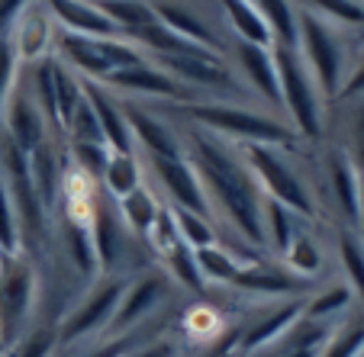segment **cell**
<instances>
[{
	"label": "cell",
	"instance_id": "cell-1",
	"mask_svg": "<svg viewBox=\"0 0 364 357\" xmlns=\"http://www.w3.org/2000/svg\"><path fill=\"white\" fill-rule=\"evenodd\" d=\"M181 138H184L187 161L193 165L200 187H203L210 216H216L245 248L262 251L264 193L258 190L255 177L248 174L245 161L239 155V145H229L223 138L210 136V132L193 129V126H184Z\"/></svg>",
	"mask_w": 364,
	"mask_h": 357
},
{
	"label": "cell",
	"instance_id": "cell-2",
	"mask_svg": "<svg viewBox=\"0 0 364 357\" xmlns=\"http://www.w3.org/2000/svg\"><path fill=\"white\" fill-rule=\"evenodd\" d=\"M161 110L171 119H184V126H193L200 132L223 138L229 145H281L296 148L300 138L287 126V119L274 116L268 110H252L242 104L226 100H187V104H161Z\"/></svg>",
	"mask_w": 364,
	"mask_h": 357
},
{
	"label": "cell",
	"instance_id": "cell-3",
	"mask_svg": "<svg viewBox=\"0 0 364 357\" xmlns=\"http://www.w3.org/2000/svg\"><path fill=\"white\" fill-rule=\"evenodd\" d=\"M281 84V116L303 142H319L326 136V97L316 87L313 75L300 62L296 48L271 45Z\"/></svg>",
	"mask_w": 364,
	"mask_h": 357
},
{
	"label": "cell",
	"instance_id": "cell-4",
	"mask_svg": "<svg viewBox=\"0 0 364 357\" xmlns=\"http://www.w3.org/2000/svg\"><path fill=\"white\" fill-rule=\"evenodd\" d=\"M284 151H290V148H281V145H258V142L239 145L242 161H245L248 174L255 177L258 190L264 193V199H274L281 207L294 209V213L306 222L316 219L319 207H316V199H313V190H309V184L303 180L300 167H296Z\"/></svg>",
	"mask_w": 364,
	"mask_h": 357
},
{
	"label": "cell",
	"instance_id": "cell-5",
	"mask_svg": "<svg viewBox=\"0 0 364 357\" xmlns=\"http://www.w3.org/2000/svg\"><path fill=\"white\" fill-rule=\"evenodd\" d=\"M0 174L7 180L10 199H14V216H16V232H20V251L29 258H39L46 251L48 238V222L52 216L46 213L39 193L33 187V174H29V155L20 151L7 136H0Z\"/></svg>",
	"mask_w": 364,
	"mask_h": 357
},
{
	"label": "cell",
	"instance_id": "cell-6",
	"mask_svg": "<svg viewBox=\"0 0 364 357\" xmlns=\"http://www.w3.org/2000/svg\"><path fill=\"white\" fill-rule=\"evenodd\" d=\"M296 55L313 75L326 100H338L348 77V52H345L342 29L323 23L319 16L300 10L296 16Z\"/></svg>",
	"mask_w": 364,
	"mask_h": 357
},
{
	"label": "cell",
	"instance_id": "cell-7",
	"mask_svg": "<svg viewBox=\"0 0 364 357\" xmlns=\"http://www.w3.org/2000/svg\"><path fill=\"white\" fill-rule=\"evenodd\" d=\"M39 270L29 254L14 251L0 261V354H7L33 325Z\"/></svg>",
	"mask_w": 364,
	"mask_h": 357
},
{
	"label": "cell",
	"instance_id": "cell-8",
	"mask_svg": "<svg viewBox=\"0 0 364 357\" xmlns=\"http://www.w3.org/2000/svg\"><path fill=\"white\" fill-rule=\"evenodd\" d=\"M55 58L68 71H75L81 81H103L110 71L142 62L145 55L132 42H126L123 35H117V39H90V35H75L58 29Z\"/></svg>",
	"mask_w": 364,
	"mask_h": 357
},
{
	"label": "cell",
	"instance_id": "cell-9",
	"mask_svg": "<svg viewBox=\"0 0 364 357\" xmlns=\"http://www.w3.org/2000/svg\"><path fill=\"white\" fill-rule=\"evenodd\" d=\"M126 277H100L94 287L87 290V296H81L75 309L58 322V348H77V344H87L94 338H107L117 316L119 296H123Z\"/></svg>",
	"mask_w": 364,
	"mask_h": 357
},
{
	"label": "cell",
	"instance_id": "cell-10",
	"mask_svg": "<svg viewBox=\"0 0 364 357\" xmlns=\"http://www.w3.org/2000/svg\"><path fill=\"white\" fill-rule=\"evenodd\" d=\"M100 84L113 90L119 100H139V104H145V100H151V104H187V100H193L168 71H161L149 58L110 71Z\"/></svg>",
	"mask_w": 364,
	"mask_h": 357
},
{
	"label": "cell",
	"instance_id": "cell-11",
	"mask_svg": "<svg viewBox=\"0 0 364 357\" xmlns=\"http://www.w3.org/2000/svg\"><path fill=\"white\" fill-rule=\"evenodd\" d=\"M123 116L129 123L132 145L142 158H184V138L161 106L155 110V106L139 104V100H123Z\"/></svg>",
	"mask_w": 364,
	"mask_h": 357
},
{
	"label": "cell",
	"instance_id": "cell-12",
	"mask_svg": "<svg viewBox=\"0 0 364 357\" xmlns=\"http://www.w3.org/2000/svg\"><path fill=\"white\" fill-rule=\"evenodd\" d=\"M229 65L239 75L245 94L255 97L258 104H264L268 113L281 116V84H277L274 52L262 45H248V42H232L229 45Z\"/></svg>",
	"mask_w": 364,
	"mask_h": 357
},
{
	"label": "cell",
	"instance_id": "cell-13",
	"mask_svg": "<svg viewBox=\"0 0 364 357\" xmlns=\"http://www.w3.org/2000/svg\"><path fill=\"white\" fill-rule=\"evenodd\" d=\"M171 290L174 283L168 280L161 270H149V274H139L132 283L123 287V296H119V306H117V316H113V325L107 331V338H126L132 329L145 322L149 316L165 306L171 300Z\"/></svg>",
	"mask_w": 364,
	"mask_h": 357
},
{
	"label": "cell",
	"instance_id": "cell-14",
	"mask_svg": "<svg viewBox=\"0 0 364 357\" xmlns=\"http://www.w3.org/2000/svg\"><path fill=\"white\" fill-rule=\"evenodd\" d=\"M235 293L255 296L262 302H281V300H306L313 293V280L290 274L284 264L277 261H255L235 270V277L226 283Z\"/></svg>",
	"mask_w": 364,
	"mask_h": 357
},
{
	"label": "cell",
	"instance_id": "cell-15",
	"mask_svg": "<svg viewBox=\"0 0 364 357\" xmlns=\"http://www.w3.org/2000/svg\"><path fill=\"white\" fill-rule=\"evenodd\" d=\"M145 171L151 174L155 187H159V197L165 199V207L171 209H187V213H200L210 216V207H206L203 187H200V177L193 171V165L184 158H145ZM213 219V216H210Z\"/></svg>",
	"mask_w": 364,
	"mask_h": 357
},
{
	"label": "cell",
	"instance_id": "cell-16",
	"mask_svg": "<svg viewBox=\"0 0 364 357\" xmlns=\"http://www.w3.org/2000/svg\"><path fill=\"white\" fill-rule=\"evenodd\" d=\"M55 35H58V26L52 20V13L46 10V4L42 0H29L26 10L14 20L7 39L14 45V55L20 62V68H33V65L55 55Z\"/></svg>",
	"mask_w": 364,
	"mask_h": 357
},
{
	"label": "cell",
	"instance_id": "cell-17",
	"mask_svg": "<svg viewBox=\"0 0 364 357\" xmlns=\"http://www.w3.org/2000/svg\"><path fill=\"white\" fill-rule=\"evenodd\" d=\"M0 136H7L10 142L16 145L20 151H36L39 145H46L48 138H58L55 132L48 129V119L42 116L39 104L29 94L26 75L20 68V81H16L14 94L7 100V110H4V119H0Z\"/></svg>",
	"mask_w": 364,
	"mask_h": 357
},
{
	"label": "cell",
	"instance_id": "cell-18",
	"mask_svg": "<svg viewBox=\"0 0 364 357\" xmlns=\"http://www.w3.org/2000/svg\"><path fill=\"white\" fill-rule=\"evenodd\" d=\"M151 10H155V16H159L174 35H181V39L193 42V45L210 48V52H216V55L229 58V45H232V39L223 35L220 26H216L210 16L200 13L197 7H191V4H184V0H151Z\"/></svg>",
	"mask_w": 364,
	"mask_h": 357
},
{
	"label": "cell",
	"instance_id": "cell-19",
	"mask_svg": "<svg viewBox=\"0 0 364 357\" xmlns=\"http://www.w3.org/2000/svg\"><path fill=\"white\" fill-rule=\"evenodd\" d=\"M90 238H94V254H97V268H100V277H123L119 274V264H123L126 251L136 238L129 235V229L123 226L117 213V203L107 207V199L97 193L94 213H90Z\"/></svg>",
	"mask_w": 364,
	"mask_h": 357
},
{
	"label": "cell",
	"instance_id": "cell-20",
	"mask_svg": "<svg viewBox=\"0 0 364 357\" xmlns=\"http://www.w3.org/2000/svg\"><path fill=\"white\" fill-rule=\"evenodd\" d=\"M300 316H303V300L268 302V309H262L245 329L235 331V357H255L258 351L271 348Z\"/></svg>",
	"mask_w": 364,
	"mask_h": 357
},
{
	"label": "cell",
	"instance_id": "cell-21",
	"mask_svg": "<svg viewBox=\"0 0 364 357\" xmlns=\"http://www.w3.org/2000/svg\"><path fill=\"white\" fill-rule=\"evenodd\" d=\"M62 33L90 35V39H117L119 29L97 7V0H42Z\"/></svg>",
	"mask_w": 364,
	"mask_h": 357
},
{
	"label": "cell",
	"instance_id": "cell-22",
	"mask_svg": "<svg viewBox=\"0 0 364 357\" xmlns=\"http://www.w3.org/2000/svg\"><path fill=\"white\" fill-rule=\"evenodd\" d=\"M84 97H87L90 110H94V116H97L103 145L110 151H136L129 123H126V116H123V100H119L113 90L103 87L100 81H84Z\"/></svg>",
	"mask_w": 364,
	"mask_h": 357
},
{
	"label": "cell",
	"instance_id": "cell-23",
	"mask_svg": "<svg viewBox=\"0 0 364 357\" xmlns=\"http://www.w3.org/2000/svg\"><path fill=\"white\" fill-rule=\"evenodd\" d=\"M326 177H329L332 199H336L338 213L348 219V226H358V216H361V171L351 165V158L342 148L329 151Z\"/></svg>",
	"mask_w": 364,
	"mask_h": 357
},
{
	"label": "cell",
	"instance_id": "cell-24",
	"mask_svg": "<svg viewBox=\"0 0 364 357\" xmlns=\"http://www.w3.org/2000/svg\"><path fill=\"white\" fill-rule=\"evenodd\" d=\"M332 329H336V325L313 322V319L300 316L274 344H271V348L258 351L255 357H319L323 344L329 341Z\"/></svg>",
	"mask_w": 364,
	"mask_h": 357
},
{
	"label": "cell",
	"instance_id": "cell-25",
	"mask_svg": "<svg viewBox=\"0 0 364 357\" xmlns=\"http://www.w3.org/2000/svg\"><path fill=\"white\" fill-rule=\"evenodd\" d=\"M220 4V13L226 20V29L232 35V42H248V45H262L271 48L274 39H271L268 23L262 20L255 0H216Z\"/></svg>",
	"mask_w": 364,
	"mask_h": 357
},
{
	"label": "cell",
	"instance_id": "cell-26",
	"mask_svg": "<svg viewBox=\"0 0 364 357\" xmlns=\"http://www.w3.org/2000/svg\"><path fill=\"white\" fill-rule=\"evenodd\" d=\"M97 184L103 187V193L119 203L123 197L136 193L145 184V161L139 151H110V158L103 165V174Z\"/></svg>",
	"mask_w": 364,
	"mask_h": 357
},
{
	"label": "cell",
	"instance_id": "cell-27",
	"mask_svg": "<svg viewBox=\"0 0 364 357\" xmlns=\"http://www.w3.org/2000/svg\"><path fill=\"white\" fill-rule=\"evenodd\" d=\"M161 209H165V199L155 193V187H151L149 180H145L136 193H129V197H123L117 203L119 219H123V226L129 229V235L136 241H145V235L151 232V226H155Z\"/></svg>",
	"mask_w": 364,
	"mask_h": 357
},
{
	"label": "cell",
	"instance_id": "cell-28",
	"mask_svg": "<svg viewBox=\"0 0 364 357\" xmlns=\"http://www.w3.org/2000/svg\"><path fill=\"white\" fill-rule=\"evenodd\" d=\"M303 222L294 209L281 207L274 199H264V209H262V226H264V248H268L271 258L281 261L284 251L290 248V241L303 232Z\"/></svg>",
	"mask_w": 364,
	"mask_h": 357
},
{
	"label": "cell",
	"instance_id": "cell-29",
	"mask_svg": "<svg viewBox=\"0 0 364 357\" xmlns=\"http://www.w3.org/2000/svg\"><path fill=\"white\" fill-rule=\"evenodd\" d=\"M62 251L71 261V268L77 270L87 280H97L100 277V268H97V254H94V238H90V222L81 219H65L62 216Z\"/></svg>",
	"mask_w": 364,
	"mask_h": 357
},
{
	"label": "cell",
	"instance_id": "cell-30",
	"mask_svg": "<svg viewBox=\"0 0 364 357\" xmlns=\"http://www.w3.org/2000/svg\"><path fill=\"white\" fill-rule=\"evenodd\" d=\"M351 290L345 283H329L323 290H313V293L303 300V316L313 319V322H326V325H338L342 316L351 309Z\"/></svg>",
	"mask_w": 364,
	"mask_h": 357
},
{
	"label": "cell",
	"instance_id": "cell-31",
	"mask_svg": "<svg viewBox=\"0 0 364 357\" xmlns=\"http://www.w3.org/2000/svg\"><path fill=\"white\" fill-rule=\"evenodd\" d=\"M159 264H161L159 270L174 283V287H184V290H191V293H203L206 290V280L197 268V258H193V248H187L184 241L174 245L171 251L159 254Z\"/></svg>",
	"mask_w": 364,
	"mask_h": 357
},
{
	"label": "cell",
	"instance_id": "cell-32",
	"mask_svg": "<svg viewBox=\"0 0 364 357\" xmlns=\"http://www.w3.org/2000/svg\"><path fill=\"white\" fill-rule=\"evenodd\" d=\"M193 258H197V268H200V274H203L206 287H210V283L226 287V283L235 277V270L245 268V261H242V258L229 245H223V241L206 245V248H197V251H193Z\"/></svg>",
	"mask_w": 364,
	"mask_h": 357
},
{
	"label": "cell",
	"instance_id": "cell-33",
	"mask_svg": "<svg viewBox=\"0 0 364 357\" xmlns=\"http://www.w3.org/2000/svg\"><path fill=\"white\" fill-rule=\"evenodd\" d=\"M281 264L290 270V274L303 277V280H313V277H319V274H323V268H326L323 245H319V241L313 238L306 229H303V232L290 241L287 251H284Z\"/></svg>",
	"mask_w": 364,
	"mask_h": 357
},
{
	"label": "cell",
	"instance_id": "cell-34",
	"mask_svg": "<svg viewBox=\"0 0 364 357\" xmlns=\"http://www.w3.org/2000/svg\"><path fill=\"white\" fill-rule=\"evenodd\" d=\"M294 4L336 29H364L361 0H294Z\"/></svg>",
	"mask_w": 364,
	"mask_h": 357
},
{
	"label": "cell",
	"instance_id": "cell-35",
	"mask_svg": "<svg viewBox=\"0 0 364 357\" xmlns=\"http://www.w3.org/2000/svg\"><path fill=\"white\" fill-rule=\"evenodd\" d=\"M255 7H258L262 20L268 23L274 45L296 48V16H300V7L294 0H255Z\"/></svg>",
	"mask_w": 364,
	"mask_h": 357
},
{
	"label": "cell",
	"instance_id": "cell-36",
	"mask_svg": "<svg viewBox=\"0 0 364 357\" xmlns=\"http://www.w3.org/2000/svg\"><path fill=\"white\" fill-rule=\"evenodd\" d=\"M52 84H55V113H58V129L65 136V126L71 123L75 110L84 104V81L68 71L55 55H52Z\"/></svg>",
	"mask_w": 364,
	"mask_h": 357
},
{
	"label": "cell",
	"instance_id": "cell-37",
	"mask_svg": "<svg viewBox=\"0 0 364 357\" xmlns=\"http://www.w3.org/2000/svg\"><path fill=\"white\" fill-rule=\"evenodd\" d=\"M338 261H342L345 287H348L351 296L364 306V245L351 232L338 235Z\"/></svg>",
	"mask_w": 364,
	"mask_h": 357
},
{
	"label": "cell",
	"instance_id": "cell-38",
	"mask_svg": "<svg viewBox=\"0 0 364 357\" xmlns=\"http://www.w3.org/2000/svg\"><path fill=\"white\" fill-rule=\"evenodd\" d=\"M319 357H364V316L342 319L332 329L329 341L323 344Z\"/></svg>",
	"mask_w": 364,
	"mask_h": 357
},
{
	"label": "cell",
	"instance_id": "cell-39",
	"mask_svg": "<svg viewBox=\"0 0 364 357\" xmlns=\"http://www.w3.org/2000/svg\"><path fill=\"white\" fill-rule=\"evenodd\" d=\"M171 209V207H168ZM174 213V222H178V232H181V241L187 248H206V245H216L220 241V232H216V222L210 216H200V213H187V209H171Z\"/></svg>",
	"mask_w": 364,
	"mask_h": 357
},
{
	"label": "cell",
	"instance_id": "cell-40",
	"mask_svg": "<svg viewBox=\"0 0 364 357\" xmlns=\"http://www.w3.org/2000/svg\"><path fill=\"white\" fill-rule=\"evenodd\" d=\"M58 325H29L26 335L7 351V357H55Z\"/></svg>",
	"mask_w": 364,
	"mask_h": 357
},
{
	"label": "cell",
	"instance_id": "cell-41",
	"mask_svg": "<svg viewBox=\"0 0 364 357\" xmlns=\"http://www.w3.org/2000/svg\"><path fill=\"white\" fill-rule=\"evenodd\" d=\"M223 331V322L220 316H216L210 306H197V309H191L184 316V338H191V341H216Z\"/></svg>",
	"mask_w": 364,
	"mask_h": 357
},
{
	"label": "cell",
	"instance_id": "cell-42",
	"mask_svg": "<svg viewBox=\"0 0 364 357\" xmlns=\"http://www.w3.org/2000/svg\"><path fill=\"white\" fill-rule=\"evenodd\" d=\"M65 138H68V142H84V145H103L100 126H97V116H94V110H90L87 97H84V104L75 110L71 123L65 126Z\"/></svg>",
	"mask_w": 364,
	"mask_h": 357
},
{
	"label": "cell",
	"instance_id": "cell-43",
	"mask_svg": "<svg viewBox=\"0 0 364 357\" xmlns=\"http://www.w3.org/2000/svg\"><path fill=\"white\" fill-rule=\"evenodd\" d=\"M0 248H4V254L20 251V232H16L14 199H10V190H7L4 174H0Z\"/></svg>",
	"mask_w": 364,
	"mask_h": 357
},
{
	"label": "cell",
	"instance_id": "cell-44",
	"mask_svg": "<svg viewBox=\"0 0 364 357\" xmlns=\"http://www.w3.org/2000/svg\"><path fill=\"white\" fill-rule=\"evenodd\" d=\"M16 81H20V62L14 55V45H10L7 35H0V119L7 110V100L14 94Z\"/></svg>",
	"mask_w": 364,
	"mask_h": 357
},
{
	"label": "cell",
	"instance_id": "cell-45",
	"mask_svg": "<svg viewBox=\"0 0 364 357\" xmlns=\"http://www.w3.org/2000/svg\"><path fill=\"white\" fill-rule=\"evenodd\" d=\"M123 357H184V344L174 335H161V338H151V341L126 351Z\"/></svg>",
	"mask_w": 364,
	"mask_h": 357
},
{
	"label": "cell",
	"instance_id": "cell-46",
	"mask_svg": "<svg viewBox=\"0 0 364 357\" xmlns=\"http://www.w3.org/2000/svg\"><path fill=\"white\" fill-rule=\"evenodd\" d=\"M351 158V165L364 174V97L358 100V110H355V119H351V145L345 151Z\"/></svg>",
	"mask_w": 364,
	"mask_h": 357
},
{
	"label": "cell",
	"instance_id": "cell-47",
	"mask_svg": "<svg viewBox=\"0 0 364 357\" xmlns=\"http://www.w3.org/2000/svg\"><path fill=\"white\" fill-rule=\"evenodd\" d=\"M364 97V62H358L355 68H348V77H345V87L338 100H361Z\"/></svg>",
	"mask_w": 364,
	"mask_h": 357
},
{
	"label": "cell",
	"instance_id": "cell-48",
	"mask_svg": "<svg viewBox=\"0 0 364 357\" xmlns=\"http://www.w3.org/2000/svg\"><path fill=\"white\" fill-rule=\"evenodd\" d=\"M29 0H0V35H7L10 26H14V20L26 10Z\"/></svg>",
	"mask_w": 364,
	"mask_h": 357
},
{
	"label": "cell",
	"instance_id": "cell-49",
	"mask_svg": "<svg viewBox=\"0 0 364 357\" xmlns=\"http://www.w3.org/2000/svg\"><path fill=\"white\" fill-rule=\"evenodd\" d=\"M210 357H235V338H232V341H229V344H226V348L213 351V354H210Z\"/></svg>",
	"mask_w": 364,
	"mask_h": 357
},
{
	"label": "cell",
	"instance_id": "cell-50",
	"mask_svg": "<svg viewBox=\"0 0 364 357\" xmlns=\"http://www.w3.org/2000/svg\"><path fill=\"white\" fill-rule=\"evenodd\" d=\"M0 261H4V248H0Z\"/></svg>",
	"mask_w": 364,
	"mask_h": 357
},
{
	"label": "cell",
	"instance_id": "cell-51",
	"mask_svg": "<svg viewBox=\"0 0 364 357\" xmlns=\"http://www.w3.org/2000/svg\"><path fill=\"white\" fill-rule=\"evenodd\" d=\"M0 357H7V354H0Z\"/></svg>",
	"mask_w": 364,
	"mask_h": 357
},
{
	"label": "cell",
	"instance_id": "cell-52",
	"mask_svg": "<svg viewBox=\"0 0 364 357\" xmlns=\"http://www.w3.org/2000/svg\"><path fill=\"white\" fill-rule=\"evenodd\" d=\"M361 4H364V0H361Z\"/></svg>",
	"mask_w": 364,
	"mask_h": 357
}]
</instances>
